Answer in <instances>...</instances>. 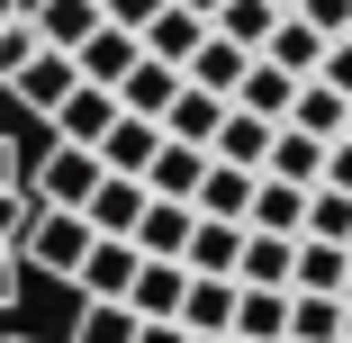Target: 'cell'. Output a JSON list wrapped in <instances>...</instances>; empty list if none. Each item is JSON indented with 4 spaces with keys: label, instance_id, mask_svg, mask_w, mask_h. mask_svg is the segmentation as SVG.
<instances>
[{
    "label": "cell",
    "instance_id": "6da1fadb",
    "mask_svg": "<svg viewBox=\"0 0 352 343\" xmlns=\"http://www.w3.org/2000/svg\"><path fill=\"white\" fill-rule=\"evenodd\" d=\"M82 253H91V217H82V208H28V235H19V262H28V271L73 280Z\"/></svg>",
    "mask_w": 352,
    "mask_h": 343
},
{
    "label": "cell",
    "instance_id": "7a4b0ae2",
    "mask_svg": "<svg viewBox=\"0 0 352 343\" xmlns=\"http://www.w3.org/2000/svg\"><path fill=\"white\" fill-rule=\"evenodd\" d=\"M91 190H100V154L91 145H63V135H54L45 163H28V199H36V208H82Z\"/></svg>",
    "mask_w": 352,
    "mask_h": 343
},
{
    "label": "cell",
    "instance_id": "3957f363",
    "mask_svg": "<svg viewBox=\"0 0 352 343\" xmlns=\"http://www.w3.org/2000/svg\"><path fill=\"white\" fill-rule=\"evenodd\" d=\"M28 208H36V199H28V163H19V145H10V135H0V307H10L19 298V235H28Z\"/></svg>",
    "mask_w": 352,
    "mask_h": 343
},
{
    "label": "cell",
    "instance_id": "277c9868",
    "mask_svg": "<svg viewBox=\"0 0 352 343\" xmlns=\"http://www.w3.org/2000/svg\"><path fill=\"white\" fill-rule=\"evenodd\" d=\"M109 118H118V91H100V82H73V91H63V100L45 109V126L63 135V145H91V154H100Z\"/></svg>",
    "mask_w": 352,
    "mask_h": 343
},
{
    "label": "cell",
    "instance_id": "5b68a950",
    "mask_svg": "<svg viewBox=\"0 0 352 343\" xmlns=\"http://www.w3.org/2000/svg\"><path fill=\"white\" fill-rule=\"evenodd\" d=\"M244 226H253V235H298V226H307V181H280V172H253V199H244Z\"/></svg>",
    "mask_w": 352,
    "mask_h": 343
},
{
    "label": "cell",
    "instance_id": "8992f818",
    "mask_svg": "<svg viewBox=\"0 0 352 343\" xmlns=\"http://www.w3.org/2000/svg\"><path fill=\"white\" fill-rule=\"evenodd\" d=\"M135 262H145V253H135L126 235H91V253L73 262V289H82V298H126Z\"/></svg>",
    "mask_w": 352,
    "mask_h": 343
},
{
    "label": "cell",
    "instance_id": "52a82bcc",
    "mask_svg": "<svg viewBox=\"0 0 352 343\" xmlns=\"http://www.w3.org/2000/svg\"><path fill=\"white\" fill-rule=\"evenodd\" d=\"M244 63H253V54H244L235 36H217V27H208V36L190 45V63H181V82H190V91H208V100H235Z\"/></svg>",
    "mask_w": 352,
    "mask_h": 343
},
{
    "label": "cell",
    "instance_id": "ba28073f",
    "mask_svg": "<svg viewBox=\"0 0 352 343\" xmlns=\"http://www.w3.org/2000/svg\"><path fill=\"white\" fill-rule=\"evenodd\" d=\"M82 217H91V235H135V217H145V181H135V172H100V190L82 199Z\"/></svg>",
    "mask_w": 352,
    "mask_h": 343
},
{
    "label": "cell",
    "instance_id": "9c48e42d",
    "mask_svg": "<svg viewBox=\"0 0 352 343\" xmlns=\"http://www.w3.org/2000/svg\"><path fill=\"white\" fill-rule=\"evenodd\" d=\"M262 154H271V118H253V109H235V100H226L217 135H208V163H235V172H262Z\"/></svg>",
    "mask_w": 352,
    "mask_h": 343
},
{
    "label": "cell",
    "instance_id": "30bf717a",
    "mask_svg": "<svg viewBox=\"0 0 352 343\" xmlns=\"http://www.w3.org/2000/svg\"><path fill=\"white\" fill-rule=\"evenodd\" d=\"M235 253H244V226H235V217H199V208H190L181 271H217V280H235Z\"/></svg>",
    "mask_w": 352,
    "mask_h": 343
},
{
    "label": "cell",
    "instance_id": "8fae6325",
    "mask_svg": "<svg viewBox=\"0 0 352 343\" xmlns=\"http://www.w3.org/2000/svg\"><path fill=\"white\" fill-rule=\"evenodd\" d=\"M135 54H145V45H135V27H109V19H100V27L73 45V73H82V82H100V91H118V73H126Z\"/></svg>",
    "mask_w": 352,
    "mask_h": 343
},
{
    "label": "cell",
    "instance_id": "7c38bea8",
    "mask_svg": "<svg viewBox=\"0 0 352 343\" xmlns=\"http://www.w3.org/2000/svg\"><path fill=\"white\" fill-rule=\"evenodd\" d=\"M289 289H325V298H343V289H352V244L298 235V253H289Z\"/></svg>",
    "mask_w": 352,
    "mask_h": 343
},
{
    "label": "cell",
    "instance_id": "4fadbf2b",
    "mask_svg": "<svg viewBox=\"0 0 352 343\" xmlns=\"http://www.w3.org/2000/svg\"><path fill=\"white\" fill-rule=\"evenodd\" d=\"M199 36H208V19H199V10H181V0H163V10L135 27V45H145L154 63H172V73L190 63V45H199Z\"/></svg>",
    "mask_w": 352,
    "mask_h": 343
},
{
    "label": "cell",
    "instance_id": "5bb4252c",
    "mask_svg": "<svg viewBox=\"0 0 352 343\" xmlns=\"http://www.w3.org/2000/svg\"><path fill=\"white\" fill-rule=\"evenodd\" d=\"M73 82H82V73H73V54H54V45H36V54H28V63H19V73L0 82V91H19V100H28V109L45 118V109H54L63 91H73Z\"/></svg>",
    "mask_w": 352,
    "mask_h": 343
},
{
    "label": "cell",
    "instance_id": "9a60e30c",
    "mask_svg": "<svg viewBox=\"0 0 352 343\" xmlns=\"http://www.w3.org/2000/svg\"><path fill=\"white\" fill-rule=\"evenodd\" d=\"M181 334H226L235 325V280H217V271H190V289H181Z\"/></svg>",
    "mask_w": 352,
    "mask_h": 343
},
{
    "label": "cell",
    "instance_id": "2e32d148",
    "mask_svg": "<svg viewBox=\"0 0 352 343\" xmlns=\"http://www.w3.org/2000/svg\"><path fill=\"white\" fill-rule=\"evenodd\" d=\"M235 343H289V289H244L235 280Z\"/></svg>",
    "mask_w": 352,
    "mask_h": 343
},
{
    "label": "cell",
    "instance_id": "e0dca14e",
    "mask_svg": "<svg viewBox=\"0 0 352 343\" xmlns=\"http://www.w3.org/2000/svg\"><path fill=\"white\" fill-rule=\"evenodd\" d=\"M199 172H208V145H172V135H163L154 163L135 172V181H145V199H190V190H199Z\"/></svg>",
    "mask_w": 352,
    "mask_h": 343
},
{
    "label": "cell",
    "instance_id": "ac0fdd59",
    "mask_svg": "<svg viewBox=\"0 0 352 343\" xmlns=\"http://www.w3.org/2000/svg\"><path fill=\"white\" fill-rule=\"evenodd\" d=\"M28 27H36V45L73 54V45L100 27V0H28Z\"/></svg>",
    "mask_w": 352,
    "mask_h": 343
},
{
    "label": "cell",
    "instance_id": "d6986e66",
    "mask_svg": "<svg viewBox=\"0 0 352 343\" xmlns=\"http://www.w3.org/2000/svg\"><path fill=\"white\" fill-rule=\"evenodd\" d=\"M154 145H163V126H154V118H135V109H118L109 135H100V172H145Z\"/></svg>",
    "mask_w": 352,
    "mask_h": 343
},
{
    "label": "cell",
    "instance_id": "ffe728a7",
    "mask_svg": "<svg viewBox=\"0 0 352 343\" xmlns=\"http://www.w3.org/2000/svg\"><path fill=\"white\" fill-rule=\"evenodd\" d=\"M181 289H190V271L163 262V253H145L135 280H126V307H135V316H181Z\"/></svg>",
    "mask_w": 352,
    "mask_h": 343
},
{
    "label": "cell",
    "instance_id": "44dd1931",
    "mask_svg": "<svg viewBox=\"0 0 352 343\" xmlns=\"http://www.w3.org/2000/svg\"><path fill=\"white\" fill-rule=\"evenodd\" d=\"M289 100H298V73H280L271 54H253V63H244V82H235V109H253V118L280 126V118H289Z\"/></svg>",
    "mask_w": 352,
    "mask_h": 343
},
{
    "label": "cell",
    "instance_id": "7402d4cb",
    "mask_svg": "<svg viewBox=\"0 0 352 343\" xmlns=\"http://www.w3.org/2000/svg\"><path fill=\"white\" fill-rule=\"evenodd\" d=\"M343 118H352V100L343 91H325L316 73L298 82V100H289V118H280V126H298V135H316V145H334V135H343Z\"/></svg>",
    "mask_w": 352,
    "mask_h": 343
},
{
    "label": "cell",
    "instance_id": "603a6c76",
    "mask_svg": "<svg viewBox=\"0 0 352 343\" xmlns=\"http://www.w3.org/2000/svg\"><path fill=\"white\" fill-rule=\"evenodd\" d=\"M172 91H181V73H172V63H154V54H135L126 73H118V109H135V118H163Z\"/></svg>",
    "mask_w": 352,
    "mask_h": 343
},
{
    "label": "cell",
    "instance_id": "cb8c5ba5",
    "mask_svg": "<svg viewBox=\"0 0 352 343\" xmlns=\"http://www.w3.org/2000/svg\"><path fill=\"white\" fill-rule=\"evenodd\" d=\"M289 253H298V235H253V226H244L235 280H244V289H289Z\"/></svg>",
    "mask_w": 352,
    "mask_h": 343
},
{
    "label": "cell",
    "instance_id": "d4e9b609",
    "mask_svg": "<svg viewBox=\"0 0 352 343\" xmlns=\"http://www.w3.org/2000/svg\"><path fill=\"white\" fill-rule=\"evenodd\" d=\"M135 253H163V262H181V244H190V199H145V217H135V235H126Z\"/></svg>",
    "mask_w": 352,
    "mask_h": 343
},
{
    "label": "cell",
    "instance_id": "484cf974",
    "mask_svg": "<svg viewBox=\"0 0 352 343\" xmlns=\"http://www.w3.org/2000/svg\"><path fill=\"white\" fill-rule=\"evenodd\" d=\"M262 54L280 63V73H298V82H307V73H316V54H325V36H316L298 10H280V19H271V36H262Z\"/></svg>",
    "mask_w": 352,
    "mask_h": 343
},
{
    "label": "cell",
    "instance_id": "4316f807",
    "mask_svg": "<svg viewBox=\"0 0 352 343\" xmlns=\"http://www.w3.org/2000/svg\"><path fill=\"white\" fill-rule=\"evenodd\" d=\"M217 118H226V100H208V91H190V82H181V91H172V109H163L154 126L172 135V145H208V135H217Z\"/></svg>",
    "mask_w": 352,
    "mask_h": 343
},
{
    "label": "cell",
    "instance_id": "83f0119b",
    "mask_svg": "<svg viewBox=\"0 0 352 343\" xmlns=\"http://www.w3.org/2000/svg\"><path fill=\"white\" fill-rule=\"evenodd\" d=\"M244 199H253V172L208 163V172H199V190H190V208H199V217H235V226H244Z\"/></svg>",
    "mask_w": 352,
    "mask_h": 343
},
{
    "label": "cell",
    "instance_id": "f1b7e54d",
    "mask_svg": "<svg viewBox=\"0 0 352 343\" xmlns=\"http://www.w3.org/2000/svg\"><path fill=\"white\" fill-rule=\"evenodd\" d=\"M289 343H343V298L289 289Z\"/></svg>",
    "mask_w": 352,
    "mask_h": 343
},
{
    "label": "cell",
    "instance_id": "f546056e",
    "mask_svg": "<svg viewBox=\"0 0 352 343\" xmlns=\"http://www.w3.org/2000/svg\"><path fill=\"white\" fill-rule=\"evenodd\" d=\"M135 316L126 298H82V316H73V343H135Z\"/></svg>",
    "mask_w": 352,
    "mask_h": 343
},
{
    "label": "cell",
    "instance_id": "4dcf8cb0",
    "mask_svg": "<svg viewBox=\"0 0 352 343\" xmlns=\"http://www.w3.org/2000/svg\"><path fill=\"white\" fill-rule=\"evenodd\" d=\"M316 163H325V145H316V135H298V126H271V154H262V172H280V181H316Z\"/></svg>",
    "mask_w": 352,
    "mask_h": 343
},
{
    "label": "cell",
    "instance_id": "1f68e13d",
    "mask_svg": "<svg viewBox=\"0 0 352 343\" xmlns=\"http://www.w3.org/2000/svg\"><path fill=\"white\" fill-rule=\"evenodd\" d=\"M271 0H217V19H208V27H217V36H235L244 54H262V36H271Z\"/></svg>",
    "mask_w": 352,
    "mask_h": 343
},
{
    "label": "cell",
    "instance_id": "d6a6232c",
    "mask_svg": "<svg viewBox=\"0 0 352 343\" xmlns=\"http://www.w3.org/2000/svg\"><path fill=\"white\" fill-rule=\"evenodd\" d=\"M298 235L352 244V199H343V190H325V181H307V226H298Z\"/></svg>",
    "mask_w": 352,
    "mask_h": 343
},
{
    "label": "cell",
    "instance_id": "836d02e7",
    "mask_svg": "<svg viewBox=\"0 0 352 343\" xmlns=\"http://www.w3.org/2000/svg\"><path fill=\"white\" fill-rule=\"evenodd\" d=\"M36 54V27H28V0H0V82Z\"/></svg>",
    "mask_w": 352,
    "mask_h": 343
},
{
    "label": "cell",
    "instance_id": "e575fe53",
    "mask_svg": "<svg viewBox=\"0 0 352 343\" xmlns=\"http://www.w3.org/2000/svg\"><path fill=\"white\" fill-rule=\"evenodd\" d=\"M316 82L352 100V36H325V54H316Z\"/></svg>",
    "mask_w": 352,
    "mask_h": 343
},
{
    "label": "cell",
    "instance_id": "d590c367",
    "mask_svg": "<svg viewBox=\"0 0 352 343\" xmlns=\"http://www.w3.org/2000/svg\"><path fill=\"white\" fill-rule=\"evenodd\" d=\"M298 19L316 36H352V0H298Z\"/></svg>",
    "mask_w": 352,
    "mask_h": 343
},
{
    "label": "cell",
    "instance_id": "8d00e7d4",
    "mask_svg": "<svg viewBox=\"0 0 352 343\" xmlns=\"http://www.w3.org/2000/svg\"><path fill=\"white\" fill-rule=\"evenodd\" d=\"M316 181L352 199V135H334V145H325V163H316Z\"/></svg>",
    "mask_w": 352,
    "mask_h": 343
},
{
    "label": "cell",
    "instance_id": "74e56055",
    "mask_svg": "<svg viewBox=\"0 0 352 343\" xmlns=\"http://www.w3.org/2000/svg\"><path fill=\"white\" fill-rule=\"evenodd\" d=\"M154 10H163V0H100V19H109V27H145Z\"/></svg>",
    "mask_w": 352,
    "mask_h": 343
},
{
    "label": "cell",
    "instance_id": "f35d334b",
    "mask_svg": "<svg viewBox=\"0 0 352 343\" xmlns=\"http://www.w3.org/2000/svg\"><path fill=\"white\" fill-rule=\"evenodd\" d=\"M135 343H190V334H181L172 316H145V325H135Z\"/></svg>",
    "mask_w": 352,
    "mask_h": 343
},
{
    "label": "cell",
    "instance_id": "ab89813d",
    "mask_svg": "<svg viewBox=\"0 0 352 343\" xmlns=\"http://www.w3.org/2000/svg\"><path fill=\"white\" fill-rule=\"evenodd\" d=\"M181 10H199V19H217V0H181Z\"/></svg>",
    "mask_w": 352,
    "mask_h": 343
},
{
    "label": "cell",
    "instance_id": "60d3db41",
    "mask_svg": "<svg viewBox=\"0 0 352 343\" xmlns=\"http://www.w3.org/2000/svg\"><path fill=\"white\" fill-rule=\"evenodd\" d=\"M343 343H352V289H343Z\"/></svg>",
    "mask_w": 352,
    "mask_h": 343
},
{
    "label": "cell",
    "instance_id": "b9f144b4",
    "mask_svg": "<svg viewBox=\"0 0 352 343\" xmlns=\"http://www.w3.org/2000/svg\"><path fill=\"white\" fill-rule=\"evenodd\" d=\"M190 343H235V334H190Z\"/></svg>",
    "mask_w": 352,
    "mask_h": 343
},
{
    "label": "cell",
    "instance_id": "7bdbcfd3",
    "mask_svg": "<svg viewBox=\"0 0 352 343\" xmlns=\"http://www.w3.org/2000/svg\"><path fill=\"white\" fill-rule=\"evenodd\" d=\"M271 10H298V0H271Z\"/></svg>",
    "mask_w": 352,
    "mask_h": 343
},
{
    "label": "cell",
    "instance_id": "ee69618b",
    "mask_svg": "<svg viewBox=\"0 0 352 343\" xmlns=\"http://www.w3.org/2000/svg\"><path fill=\"white\" fill-rule=\"evenodd\" d=\"M10 343H36V334H10Z\"/></svg>",
    "mask_w": 352,
    "mask_h": 343
},
{
    "label": "cell",
    "instance_id": "f6af8a7d",
    "mask_svg": "<svg viewBox=\"0 0 352 343\" xmlns=\"http://www.w3.org/2000/svg\"><path fill=\"white\" fill-rule=\"evenodd\" d=\"M343 135H352V118H343Z\"/></svg>",
    "mask_w": 352,
    "mask_h": 343
}]
</instances>
